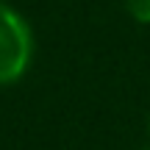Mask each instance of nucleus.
<instances>
[{
  "instance_id": "obj_1",
  "label": "nucleus",
  "mask_w": 150,
  "mask_h": 150,
  "mask_svg": "<svg viewBox=\"0 0 150 150\" xmlns=\"http://www.w3.org/2000/svg\"><path fill=\"white\" fill-rule=\"evenodd\" d=\"M33 56V36L28 22L14 8L0 3V86L25 75Z\"/></svg>"
},
{
  "instance_id": "obj_2",
  "label": "nucleus",
  "mask_w": 150,
  "mask_h": 150,
  "mask_svg": "<svg viewBox=\"0 0 150 150\" xmlns=\"http://www.w3.org/2000/svg\"><path fill=\"white\" fill-rule=\"evenodd\" d=\"M125 8L136 22L150 25V0H125Z\"/></svg>"
},
{
  "instance_id": "obj_3",
  "label": "nucleus",
  "mask_w": 150,
  "mask_h": 150,
  "mask_svg": "<svg viewBox=\"0 0 150 150\" xmlns=\"http://www.w3.org/2000/svg\"><path fill=\"white\" fill-rule=\"evenodd\" d=\"M147 136H150V120H147Z\"/></svg>"
}]
</instances>
